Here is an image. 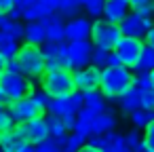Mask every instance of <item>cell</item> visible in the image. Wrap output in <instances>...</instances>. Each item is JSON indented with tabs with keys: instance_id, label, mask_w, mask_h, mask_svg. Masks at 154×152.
Instances as JSON below:
<instances>
[{
	"instance_id": "1",
	"label": "cell",
	"mask_w": 154,
	"mask_h": 152,
	"mask_svg": "<svg viewBox=\"0 0 154 152\" xmlns=\"http://www.w3.org/2000/svg\"><path fill=\"white\" fill-rule=\"evenodd\" d=\"M135 87V74L120 66V68H106L101 70V85L99 91L108 101H118L122 95H127Z\"/></svg>"
},
{
	"instance_id": "2",
	"label": "cell",
	"mask_w": 154,
	"mask_h": 152,
	"mask_svg": "<svg viewBox=\"0 0 154 152\" xmlns=\"http://www.w3.org/2000/svg\"><path fill=\"white\" fill-rule=\"evenodd\" d=\"M15 61L19 66V74L28 76L30 80H40L47 74V57L40 47H32L23 42Z\"/></svg>"
},
{
	"instance_id": "3",
	"label": "cell",
	"mask_w": 154,
	"mask_h": 152,
	"mask_svg": "<svg viewBox=\"0 0 154 152\" xmlns=\"http://www.w3.org/2000/svg\"><path fill=\"white\" fill-rule=\"evenodd\" d=\"M122 30L120 26H114L106 19H95L93 28H91V45L106 49V51H114L118 47V42L122 40Z\"/></svg>"
},
{
	"instance_id": "4",
	"label": "cell",
	"mask_w": 154,
	"mask_h": 152,
	"mask_svg": "<svg viewBox=\"0 0 154 152\" xmlns=\"http://www.w3.org/2000/svg\"><path fill=\"white\" fill-rule=\"evenodd\" d=\"M40 89L45 93H49L53 99L55 97H63V95H70L74 89V78H72V72L70 70H53V72H47L42 78H40Z\"/></svg>"
},
{
	"instance_id": "5",
	"label": "cell",
	"mask_w": 154,
	"mask_h": 152,
	"mask_svg": "<svg viewBox=\"0 0 154 152\" xmlns=\"http://www.w3.org/2000/svg\"><path fill=\"white\" fill-rule=\"evenodd\" d=\"M0 87H2L5 93L9 95L11 104L19 101V99H26V97H32V93L36 91L34 82L28 76L19 74V72H5L0 76Z\"/></svg>"
},
{
	"instance_id": "6",
	"label": "cell",
	"mask_w": 154,
	"mask_h": 152,
	"mask_svg": "<svg viewBox=\"0 0 154 152\" xmlns=\"http://www.w3.org/2000/svg\"><path fill=\"white\" fill-rule=\"evenodd\" d=\"M32 144V137L26 129V125H15L0 133V148L2 152H21Z\"/></svg>"
},
{
	"instance_id": "7",
	"label": "cell",
	"mask_w": 154,
	"mask_h": 152,
	"mask_svg": "<svg viewBox=\"0 0 154 152\" xmlns=\"http://www.w3.org/2000/svg\"><path fill=\"white\" fill-rule=\"evenodd\" d=\"M9 112H11V118L15 125H28L30 120L38 118L45 114V110L32 99V97H26V99H19V101H13L7 106Z\"/></svg>"
},
{
	"instance_id": "8",
	"label": "cell",
	"mask_w": 154,
	"mask_h": 152,
	"mask_svg": "<svg viewBox=\"0 0 154 152\" xmlns=\"http://www.w3.org/2000/svg\"><path fill=\"white\" fill-rule=\"evenodd\" d=\"M143 49H146L143 40H137V38H122V40L118 42V47L114 49V53L118 55V59H120V64H122L125 68L135 70V66H137V61H139Z\"/></svg>"
},
{
	"instance_id": "9",
	"label": "cell",
	"mask_w": 154,
	"mask_h": 152,
	"mask_svg": "<svg viewBox=\"0 0 154 152\" xmlns=\"http://www.w3.org/2000/svg\"><path fill=\"white\" fill-rule=\"evenodd\" d=\"M91 53H93L91 40H85V42H68V55H66L68 70L70 72H76V70H82V68L91 66Z\"/></svg>"
},
{
	"instance_id": "10",
	"label": "cell",
	"mask_w": 154,
	"mask_h": 152,
	"mask_svg": "<svg viewBox=\"0 0 154 152\" xmlns=\"http://www.w3.org/2000/svg\"><path fill=\"white\" fill-rule=\"evenodd\" d=\"M85 108V95L80 91H72L70 95L55 97L49 106V114L55 116H68V114H78Z\"/></svg>"
},
{
	"instance_id": "11",
	"label": "cell",
	"mask_w": 154,
	"mask_h": 152,
	"mask_svg": "<svg viewBox=\"0 0 154 152\" xmlns=\"http://www.w3.org/2000/svg\"><path fill=\"white\" fill-rule=\"evenodd\" d=\"M154 28V17H139L135 13H129V17L120 23V30H122V36L125 38H146L148 32Z\"/></svg>"
},
{
	"instance_id": "12",
	"label": "cell",
	"mask_w": 154,
	"mask_h": 152,
	"mask_svg": "<svg viewBox=\"0 0 154 152\" xmlns=\"http://www.w3.org/2000/svg\"><path fill=\"white\" fill-rule=\"evenodd\" d=\"M74 78V89L80 93H91V91H99L101 85V70L95 66H87L82 70L72 72Z\"/></svg>"
},
{
	"instance_id": "13",
	"label": "cell",
	"mask_w": 154,
	"mask_h": 152,
	"mask_svg": "<svg viewBox=\"0 0 154 152\" xmlns=\"http://www.w3.org/2000/svg\"><path fill=\"white\" fill-rule=\"evenodd\" d=\"M91 28H93V21L89 17H76V19H70L66 23V40L68 42H85V40H91Z\"/></svg>"
},
{
	"instance_id": "14",
	"label": "cell",
	"mask_w": 154,
	"mask_h": 152,
	"mask_svg": "<svg viewBox=\"0 0 154 152\" xmlns=\"http://www.w3.org/2000/svg\"><path fill=\"white\" fill-rule=\"evenodd\" d=\"M129 9H131L129 0H108L103 7V19L114 26H120L129 17Z\"/></svg>"
},
{
	"instance_id": "15",
	"label": "cell",
	"mask_w": 154,
	"mask_h": 152,
	"mask_svg": "<svg viewBox=\"0 0 154 152\" xmlns=\"http://www.w3.org/2000/svg\"><path fill=\"white\" fill-rule=\"evenodd\" d=\"M26 129H28V133H30V137H32V141H34V144H40V141L51 139L49 120H47V116H45V114H42V116H38V118H34V120H30V123L26 125Z\"/></svg>"
},
{
	"instance_id": "16",
	"label": "cell",
	"mask_w": 154,
	"mask_h": 152,
	"mask_svg": "<svg viewBox=\"0 0 154 152\" xmlns=\"http://www.w3.org/2000/svg\"><path fill=\"white\" fill-rule=\"evenodd\" d=\"M116 114L114 110L112 112H106V114H99L91 120V135H106V133H114V127H116Z\"/></svg>"
},
{
	"instance_id": "17",
	"label": "cell",
	"mask_w": 154,
	"mask_h": 152,
	"mask_svg": "<svg viewBox=\"0 0 154 152\" xmlns=\"http://www.w3.org/2000/svg\"><path fill=\"white\" fill-rule=\"evenodd\" d=\"M85 95V108L97 112V114H106V112H112L110 108V101L101 95V91H91V93H82Z\"/></svg>"
},
{
	"instance_id": "18",
	"label": "cell",
	"mask_w": 154,
	"mask_h": 152,
	"mask_svg": "<svg viewBox=\"0 0 154 152\" xmlns=\"http://www.w3.org/2000/svg\"><path fill=\"white\" fill-rule=\"evenodd\" d=\"M23 40L26 45H32V47L45 45V28L40 26V21H32L23 26Z\"/></svg>"
},
{
	"instance_id": "19",
	"label": "cell",
	"mask_w": 154,
	"mask_h": 152,
	"mask_svg": "<svg viewBox=\"0 0 154 152\" xmlns=\"http://www.w3.org/2000/svg\"><path fill=\"white\" fill-rule=\"evenodd\" d=\"M118 108H120V112H122V114H127V116H131L133 112L141 110L139 89H137V87H133V89H131L127 95H122V97L118 99Z\"/></svg>"
},
{
	"instance_id": "20",
	"label": "cell",
	"mask_w": 154,
	"mask_h": 152,
	"mask_svg": "<svg viewBox=\"0 0 154 152\" xmlns=\"http://www.w3.org/2000/svg\"><path fill=\"white\" fill-rule=\"evenodd\" d=\"M80 11L85 9H82V2H78V0H57V13L68 21L80 17Z\"/></svg>"
},
{
	"instance_id": "21",
	"label": "cell",
	"mask_w": 154,
	"mask_h": 152,
	"mask_svg": "<svg viewBox=\"0 0 154 152\" xmlns=\"http://www.w3.org/2000/svg\"><path fill=\"white\" fill-rule=\"evenodd\" d=\"M40 49H42V53H45L47 59H59V61H63V64L68 66V61H66L68 42H45Z\"/></svg>"
},
{
	"instance_id": "22",
	"label": "cell",
	"mask_w": 154,
	"mask_h": 152,
	"mask_svg": "<svg viewBox=\"0 0 154 152\" xmlns=\"http://www.w3.org/2000/svg\"><path fill=\"white\" fill-rule=\"evenodd\" d=\"M32 11H34L36 21L47 19V17H51V15L57 13V0H34Z\"/></svg>"
},
{
	"instance_id": "23",
	"label": "cell",
	"mask_w": 154,
	"mask_h": 152,
	"mask_svg": "<svg viewBox=\"0 0 154 152\" xmlns=\"http://www.w3.org/2000/svg\"><path fill=\"white\" fill-rule=\"evenodd\" d=\"M19 49H21V45H19L17 40L9 38V36H5V34H0V55H2L7 61L15 59L17 53H19Z\"/></svg>"
},
{
	"instance_id": "24",
	"label": "cell",
	"mask_w": 154,
	"mask_h": 152,
	"mask_svg": "<svg viewBox=\"0 0 154 152\" xmlns=\"http://www.w3.org/2000/svg\"><path fill=\"white\" fill-rule=\"evenodd\" d=\"M135 72H146V74L154 72V49H150L148 45H146V49H143V53L135 66Z\"/></svg>"
},
{
	"instance_id": "25",
	"label": "cell",
	"mask_w": 154,
	"mask_h": 152,
	"mask_svg": "<svg viewBox=\"0 0 154 152\" xmlns=\"http://www.w3.org/2000/svg\"><path fill=\"white\" fill-rule=\"evenodd\" d=\"M103 7H106L103 0H85L82 2V9L89 19H99L103 15Z\"/></svg>"
},
{
	"instance_id": "26",
	"label": "cell",
	"mask_w": 154,
	"mask_h": 152,
	"mask_svg": "<svg viewBox=\"0 0 154 152\" xmlns=\"http://www.w3.org/2000/svg\"><path fill=\"white\" fill-rule=\"evenodd\" d=\"M23 26L26 23H21V21H7L5 28L0 30V34H5V36L19 42V40H23Z\"/></svg>"
},
{
	"instance_id": "27",
	"label": "cell",
	"mask_w": 154,
	"mask_h": 152,
	"mask_svg": "<svg viewBox=\"0 0 154 152\" xmlns=\"http://www.w3.org/2000/svg\"><path fill=\"white\" fill-rule=\"evenodd\" d=\"M47 120H49L51 139H57V137H63V135H68V131H66V127H63V120H61V116L49 114V116H47Z\"/></svg>"
},
{
	"instance_id": "28",
	"label": "cell",
	"mask_w": 154,
	"mask_h": 152,
	"mask_svg": "<svg viewBox=\"0 0 154 152\" xmlns=\"http://www.w3.org/2000/svg\"><path fill=\"white\" fill-rule=\"evenodd\" d=\"M110 53H112V51H106V49L93 47V53H91V66H95V68H99V70H106V68H108Z\"/></svg>"
},
{
	"instance_id": "29",
	"label": "cell",
	"mask_w": 154,
	"mask_h": 152,
	"mask_svg": "<svg viewBox=\"0 0 154 152\" xmlns=\"http://www.w3.org/2000/svg\"><path fill=\"white\" fill-rule=\"evenodd\" d=\"M129 118H131V123H133V127H135V129H146V127L154 120V112L137 110V112H133Z\"/></svg>"
},
{
	"instance_id": "30",
	"label": "cell",
	"mask_w": 154,
	"mask_h": 152,
	"mask_svg": "<svg viewBox=\"0 0 154 152\" xmlns=\"http://www.w3.org/2000/svg\"><path fill=\"white\" fill-rule=\"evenodd\" d=\"M139 99H141V110L154 112V87H141L139 89Z\"/></svg>"
},
{
	"instance_id": "31",
	"label": "cell",
	"mask_w": 154,
	"mask_h": 152,
	"mask_svg": "<svg viewBox=\"0 0 154 152\" xmlns=\"http://www.w3.org/2000/svg\"><path fill=\"white\" fill-rule=\"evenodd\" d=\"M131 13L139 17H152V2L150 0H131Z\"/></svg>"
},
{
	"instance_id": "32",
	"label": "cell",
	"mask_w": 154,
	"mask_h": 152,
	"mask_svg": "<svg viewBox=\"0 0 154 152\" xmlns=\"http://www.w3.org/2000/svg\"><path fill=\"white\" fill-rule=\"evenodd\" d=\"M45 42H66V26H55L45 30Z\"/></svg>"
},
{
	"instance_id": "33",
	"label": "cell",
	"mask_w": 154,
	"mask_h": 152,
	"mask_svg": "<svg viewBox=\"0 0 154 152\" xmlns=\"http://www.w3.org/2000/svg\"><path fill=\"white\" fill-rule=\"evenodd\" d=\"M89 144L103 152V150H108V148L112 146V133H106V135H91V137H89Z\"/></svg>"
},
{
	"instance_id": "34",
	"label": "cell",
	"mask_w": 154,
	"mask_h": 152,
	"mask_svg": "<svg viewBox=\"0 0 154 152\" xmlns=\"http://www.w3.org/2000/svg\"><path fill=\"white\" fill-rule=\"evenodd\" d=\"M87 141H89L87 137H82V135H78V133H72V135L68 137V144H66L63 152H78Z\"/></svg>"
},
{
	"instance_id": "35",
	"label": "cell",
	"mask_w": 154,
	"mask_h": 152,
	"mask_svg": "<svg viewBox=\"0 0 154 152\" xmlns=\"http://www.w3.org/2000/svg\"><path fill=\"white\" fill-rule=\"evenodd\" d=\"M125 144H127V148L133 152L135 148H139V146L143 144V135H139V131L133 129V131H129V133L125 135Z\"/></svg>"
},
{
	"instance_id": "36",
	"label": "cell",
	"mask_w": 154,
	"mask_h": 152,
	"mask_svg": "<svg viewBox=\"0 0 154 152\" xmlns=\"http://www.w3.org/2000/svg\"><path fill=\"white\" fill-rule=\"evenodd\" d=\"M32 99H34L42 110H49V106H51V101H53V97H51L49 93H45L42 89H36V91L32 93Z\"/></svg>"
},
{
	"instance_id": "37",
	"label": "cell",
	"mask_w": 154,
	"mask_h": 152,
	"mask_svg": "<svg viewBox=\"0 0 154 152\" xmlns=\"http://www.w3.org/2000/svg\"><path fill=\"white\" fill-rule=\"evenodd\" d=\"M11 127H15V123H13V118H11L9 108H7V106H0V133L7 131V129H11Z\"/></svg>"
},
{
	"instance_id": "38",
	"label": "cell",
	"mask_w": 154,
	"mask_h": 152,
	"mask_svg": "<svg viewBox=\"0 0 154 152\" xmlns=\"http://www.w3.org/2000/svg\"><path fill=\"white\" fill-rule=\"evenodd\" d=\"M40 26H42L45 30H49V28H55V26H66V23H63V17H61L59 13H55V15L47 17V19H40Z\"/></svg>"
},
{
	"instance_id": "39",
	"label": "cell",
	"mask_w": 154,
	"mask_h": 152,
	"mask_svg": "<svg viewBox=\"0 0 154 152\" xmlns=\"http://www.w3.org/2000/svg\"><path fill=\"white\" fill-rule=\"evenodd\" d=\"M74 133H78V135H82V137H91V120H85V118H78V123H76V129H74Z\"/></svg>"
},
{
	"instance_id": "40",
	"label": "cell",
	"mask_w": 154,
	"mask_h": 152,
	"mask_svg": "<svg viewBox=\"0 0 154 152\" xmlns=\"http://www.w3.org/2000/svg\"><path fill=\"white\" fill-rule=\"evenodd\" d=\"M34 152H63V150H61V148H57L53 139H47V141L36 144V146H34Z\"/></svg>"
},
{
	"instance_id": "41",
	"label": "cell",
	"mask_w": 154,
	"mask_h": 152,
	"mask_svg": "<svg viewBox=\"0 0 154 152\" xmlns=\"http://www.w3.org/2000/svg\"><path fill=\"white\" fill-rule=\"evenodd\" d=\"M135 74V87H152V78H150V74H146V72H133Z\"/></svg>"
},
{
	"instance_id": "42",
	"label": "cell",
	"mask_w": 154,
	"mask_h": 152,
	"mask_svg": "<svg viewBox=\"0 0 154 152\" xmlns=\"http://www.w3.org/2000/svg\"><path fill=\"white\" fill-rule=\"evenodd\" d=\"M143 144L154 152V120L146 127V133H143Z\"/></svg>"
},
{
	"instance_id": "43",
	"label": "cell",
	"mask_w": 154,
	"mask_h": 152,
	"mask_svg": "<svg viewBox=\"0 0 154 152\" xmlns=\"http://www.w3.org/2000/svg\"><path fill=\"white\" fill-rule=\"evenodd\" d=\"M61 120H63L66 131H74V129H76V123H78V114H68V116H61Z\"/></svg>"
},
{
	"instance_id": "44",
	"label": "cell",
	"mask_w": 154,
	"mask_h": 152,
	"mask_svg": "<svg viewBox=\"0 0 154 152\" xmlns=\"http://www.w3.org/2000/svg\"><path fill=\"white\" fill-rule=\"evenodd\" d=\"M11 9H15V0H0V15H7Z\"/></svg>"
},
{
	"instance_id": "45",
	"label": "cell",
	"mask_w": 154,
	"mask_h": 152,
	"mask_svg": "<svg viewBox=\"0 0 154 152\" xmlns=\"http://www.w3.org/2000/svg\"><path fill=\"white\" fill-rule=\"evenodd\" d=\"M95 116H99V114L93 112V110H89V108H82V110L78 112V118H85V120H93Z\"/></svg>"
},
{
	"instance_id": "46",
	"label": "cell",
	"mask_w": 154,
	"mask_h": 152,
	"mask_svg": "<svg viewBox=\"0 0 154 152\" xmlns=\"http://www.w3.org/2000/svg\"><path fill=\"white\" fill-rule=\"evenodd\" d=\"M7 19L9 21H21V11L15 7V9H11L9 13H7Z\"/></svg>"
},
{
	"instance_id": "47",
	"label": "cell",
	"mask_w": 154,
	"mask_h": 152,
	"mask_svg": "<svg viewBox=\"0 0 154 152\" xmlns=\"http://www.w3.org/2000/svg\"><path fill=\"white\" fill-rule=\"evenodd\" d=\"M122 64H120V59H118V55L112 51L110 53V59H108V68H120Z\"/></svg>"
},
{
	"instance_id": "48",
	"label": "cell",
	"mask_w": 154,
	"mask_h": 152,
	"mask_svg": "<svg viewBox=\"0 0 154 152\" xmlns=\"http://www.w3.org/2000/svg\"><path fill=\"white\" fill-rule=\"evenodd\" d=\"M11 104V99H9V95L5 93V89L0 87V106H9Z\"/></svg>"
},
{
	"instance_id": "49",
	"label": "cell",
	"mask_w": 154,
	"mask_h": 152,
	"mask_svg": "<svg viewBox=\"0 0 154 152\" xmlns=\"http://www.w3.org/2000/svg\"><path fill=\"white\" fill-rule=\"evenodd\" d=\"M7 72H19V66H17V61H15V59L7 61Z\"/></svg>"
},
{
	"instance_id": "50",
	"label": "cell",
	"mask_w": 154,
	"mask_h": 152,
	"mask_svg": "<svg viewBox=\"0 0 154 152\" xmlns=\"http://www.w3.org/2000/svg\"><path fill=\"white\" fill-rule=\"evenodd\" d=\"M146 45H148L150 49H154V28L148 32V36H146Z\"/></svg>"
},
{
	"instance_id": "51",
	"label": "cell",
	"mask_w": 154,
	"mask_h": 152,
	"mask_svg": "<svg viewBox=\"0 0 154 152\" xmlns=\"http://www.w3.org/2000/svg\"><path fill=\"white\" fill-rule=\"evenodd\" d=\"M78 152H101V150H97L95 146H91V144L87 141V144H85V146H82V148H80Z\"/></svg>"
},
{
	"instance_id": "52",
	"label": "cell",
	"mask_w": 154,
	"mask_h": 152,
	"mask_svg": "<svg viewBox=\"0 0 154 152\" xmlns=\"http://www.w3.org/2000/svg\"><path fill=\"white\" fill-rule=\"evenodd\" d=\"M5 72H7V59H5L2 55H0V76H2Z\"/></svg>"
},
{
	"instance_id": "53",
	"label": "cell",
	"mask_w": 154,
	"mask_h": 152,
	"mask_svg": "<svg viewBox=\"0 0 154 152\" xmlns=\"http://www.w3.org/2000/svg\"><path fill=\"white\" fill-rule=\"evenodd\" d=\"M133 152H152V150H150V148H148L146 144H141V146H139V148H135Z\"/></svg>"
},
{
	"instance_id": "54",
	"label": "cell",
	"mask_w": 154,
	"mask_h": 152,
	"mask_svg": "<svg viewBox=\"0 0 154 152\" xmlns=\"http://www.w3.org/2000/svg\"><path fill=\"white\" fill-rule=\"evenodd\" d=\"M21 152H34V146H28V148H23Z\"/></svg>"
},
{
	"instance_id": "55",
	"label": "cell",
	"mask_w": 154,
	"mask_h": 152,
	"mask_svg": "<svg viewBox=\"0 0 154 152\" xmlns=\"http://www.w3.org/2000/svg\"><path fill=\"white\" fill-rule=\"evenodd\" d=\"M150 78H152V87H154V72H152V74H150Z\"/></svg>"
},
{
	"instance_id": "56",
	"label": "cell",
	"mask_w": 154,
	"mask_h": 152,
	"mask_svg": "<svg viewBox=\"0 0 154 152\" xmlns=\"http://www.w3.org/2000/svg\"><path fill=\"white\" fill-rule=\"evenodd\" d=\"M152 17H154V0H152Z\"/></svg>"
},
{
	"instance_id": "57",
	"label": "cell",
	"mask_w": 154,
	"mask_h": 152,
	"mask_svg": "<svg viewBox=\"0 0 154 152\" xmlns=\"http://www.w3.org/2000/svg\"><path fill=\"white\" fill-rule=\"evenodd\" d=\"M0 152H2V148H0Z\"/></svg>"
}]
</instances>
